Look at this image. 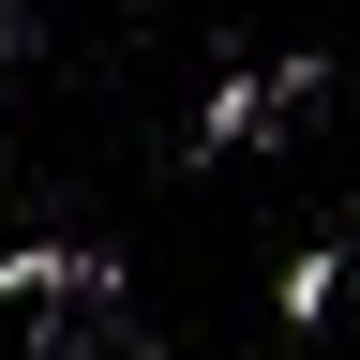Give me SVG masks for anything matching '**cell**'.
Wrapping results in <instances>:
<instances>
[{
  "mask_svg": "<svg viewBox=\"0 0 360 360\" xmlns=\"http://www.w3.org/2000/svg\"><path fill=\"white\" fill-rule=\"evenodd\" d=\"M330 285H345V255L315 240V255H285V300H270V315H285V330H315V315H330Z\"/></svg>",
  "mask_w": 360,
  "mask_h": 360,
  "instance_id": "obj_1",
  "label": "cell"
}]
</instances>
